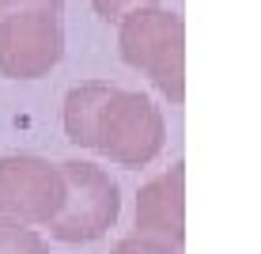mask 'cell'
Here are the masks:
<instances>
[{
	"label": "cell",
	"mask_w": 261,
	"mask_h": 254,
	"mask_svg": "<svg viewBox=\"0 0 261 254\" xmlns=\"http://www.w3.org/2000/svg\"><path fill=\"white\" fill-rule=\"evenodd\" d=\"M118 46L125 65L140 68L174 106L186 99V23L178 12H163L159 4L129 12Z\"/></svg>",
	"instance_id": "obj_2"
},
{
	"label": "cell",
	"mask_w": 261,
	"mask_h": 254,
	"mask_svg": "<svg viewBox=\"0 0 261 254\" xmlns=\"http://www.w3.org/2000/svg\"><path fill=\"white\" fill-rule=\"evenodd\" d=\"M65 175V201H61L57 216L46 224L53 239L61 243H95L114 228L121 213V190L95 163L68 159L61 163Z\"/></svg>",
	"instance_id": "obj_4"
},
{
	"label": "cell",
	"mask_w": 261,
	"mask_h": 254,
	"mask_svg": "<svg viewBox=\"0 0 261 254\" xmlns=\"http://www.w3.org/2000/svg\"><path fill=\"white\" fill-rule=\"evenodd\" d=\"M137 232L159 235L182 247L186 239V167L174 163L159 178L140 186L137 197Z\"/></svg>",
	"instance_id": "obj_6"
},
{
	"label": "cell",
	"mask_w": 261,
	"mask_h": 254,
	"mask_svg": "<svg viewBox=\"0 0 261 254\" xmlns=\"http://www.w3.org/2000/svg\"><path fill=\"white\" fill-rule=\"evenodd\" d=\"M65 53L61 0H0V72L38 80Z\"/></svg>",
	"instance_id": "obj_3"
},
{
	"label": "cell",
	"mask_w": 261,
	"mask_h": 254,
	"mask_svg": "<svg viewBox=\"0 0 261 254\" xmlns=\"http://www.w3.org/2000/svg\"><path fill=\"white\" fill-rule=\"evenodd\" d=\"M151 4H159V0H91L95 15H98V19H106V23H121L129 12H137V8H151Z\"/></svg>",
	"instance_id": "obj_9"
},
{
	"label": "cell",
	"mask_w": 261,
	"mask_h": 254,
	"mask_svg": "<svg viewBox=\"0 0 261 254\" xmlns=\"http://www.w3.org/2000/svg\"><path fill=\"white\" fill-rule=\"evenodd\" d=\"M65 201L61 163L42 156H4L0 159V220L49 224Z\"/></svg>",
	"instance_id": "obj_5"
},
{
	"label": "cell",
	"mask_w": 261,
	"mask_h": 254,
	"mask_svg": "<svg viewBox=\"0 0 261 254\" xmlns=\"http://www.w3.org/2000/svg\"><path fill=\"white\" fill-rule=\"evenodd\" d=\"M110 254H182V247L170 243V239H159V235L137 232V235H129V239H121Z\"/></svg>",
	"instance_id": "obj_8"
},
{
	"label": "cell",
	"mask_w": 261,
	"mask_h": 254,
	"mask_svg": "<svg viewBox=\"0 0 261 254\" xmlns=\"http://www.w3.org/2000/svg\"><path fill=\"white\" fill-rule=\"evenodd\" d=\"M65 133L121 167H144L163 152L167 125L159 106L140 91L114 84H80L65 95Z\"/></svg>",
	"instance_id": "obj_1"
},
{
	"label": "cell",
	"mask_w": 261,
	"mask_h": 254,
	"mask_svg": "<svg viewBox=\"0 0 261 254\" xmlns=\"http://www.w3.org/2000/svg\"><path fill=\"white\" fill-rule=\"evenodd\" d=\"M0 254H49V247L31 224L0 220Z\"/></svg>",
	"instance_id": "obj_7"
}]
</instances>
